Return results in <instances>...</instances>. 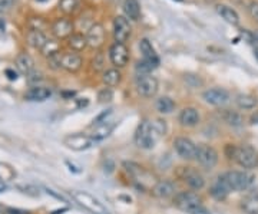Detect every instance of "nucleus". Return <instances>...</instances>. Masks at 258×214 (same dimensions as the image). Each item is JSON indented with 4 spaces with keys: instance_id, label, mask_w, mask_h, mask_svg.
Wrapping results in <instances>:
<instances>
[{
    "instance_id": "09e8293b",
    "label": "nucleus",
    "mask_w": 258,
    "mask_h": 214,
    "mask_svg": "<svg viewBox=\"0 0 258 214\" xmlns=\"http://www.w3.org/2000/svg\"><path fill=\"white\" fill-rule=\"evenodd\" d=\"M254 53H256V56H257V59H258V43H256V49H254Z\"/></svg>"
},
{
    "instance_id": "c756f323",
    "label": "nucleus",
    "mask_w": 258,
    "mask_h": 214,
    "mask_svg": "<svg viewBox=\"0 0 258 214\" xmlns=\"http://www.w3.org/2000/svg\"><path fill=\"white\" fill-rule=\"evenodd\" d=\"M102 81H104V84H105L107 86L119 85V84H121V81H122V73H121L118 69H115V68H112V69H107V71L104 72Z\"/></svg>"
},
{
    "instance_id": "4468645a",
    "label": "nucleus",
    "mask_w": 258,
    "mask_h": 214,
    "mask_svg": "<svg viewBox=\"0 0 258 214\" xmlns=\"http://www.w3.org/2000/svg\"><path fill=\"white\" fill-rule=\"evenodd\" d=\"M64 144L75 151H84L90 148L93 145V140L87 135L82 134H75V135H69L64 138Z\"/></svg>"
},
{
    "instance_id": "f8f14e48",
    "label": "nucleus",
    "mask_w": 258,
    "mask_h": 214,
    "mask_svg": "<svg viewBox=\"0 0 258 214\" xmlns=\"http://www.w3.org/2000/svg\"><path fill=\"white\" fill-rule=\"evenodd\" d=\"M130 24L129 21L125 16H116L113 21V38L115 43H124L127 42L129 36H130Z\"/></svg>"
},
{
    "instance_id": "de8ad7c7",
    "label": "nucleus",
    "mask_w": 258,
    "mask_h": 214,
    "mask_svg": "<svg viewBox=\"0 0 258 214\" xmlns=\"http://www.w3.org/2000/svg\"><path fill=\"white\" fill-rule=\"evenodd\" d=\"M253 35H254V42L258 43V30L256 32V33H253Z\"/></svg>"
},
{
    "instance_id": "49530a36",
    "label": "nucleus",
    "mask_w": 258,
    "mask_h": 214,
    "mask_svg": "<svg viewBox=\"0 0 258 214\" xmlns=\"http://www.w3.org/2000/svg\"><path fill=\"white\" fill-rule=\"evenodd\" d=\"M4 190H6V184H4V181H1V180H0V193H1V191H4Z\"/></svg>"
},
{
    "instance_id": "9d476101",
    "label": "nucleus",
    "mask_w": 258,
    "mask_h": 214,
    "mask_svg": "<svg viewBox=\"0 0 258 214\" xmlns=\"http://www.w3.org/2000/svg\"><path fill=\"white\" fill-rule=\"evenodd\" d=\"M173 148L176 151V154L184 158V160H195V154H196V145L194 144L190 138L185 137H178L173 141Z\"/></svg>"
},
{
    "instance_id": "2eb2a0df",
    "label": "nucleus",
    "mask_w": 258,
    "mask_h": 214,
    "mask_svg": "<svg viewBox=\"0 0 258 214\" xmlns=\"http://www.w3.org/2000/svg\"><path fill=\"white\" fill-rule=\"evenodd\" d=\"M230 193H231V189L228 187V184H227L224 175H222V174L218 175L214 181H213L211 187H210V194L214 197L215 200H218V201H224V200L228 197V194Z\"/></svg>"
},
{
    "instance_id": "0eeeda50",
    "label": "nucleus",
    "mask_w": 258,
    "mask_h": 214,
    "mask_svg": "<svg viewBox=\"0 0 258 214\" xmlns=\"http://www.w3.org/2000/svg\"><path fill=\"white\" fill-rule=\"evenodd\" d=\"M195 160L205 168H214L218 163V152L215 151V148L207 144H201V145H196Z\"/></svg>"
},
{
    "instance_id": "a211bd4d",
    "label": "nucleus",
    "mask_w": 258,
    "mask_h": 214,
    "mask_svg": "<svg viewBox=\"0 0 258 214\" xmlns=\"http://www.w3.org/2000/svg\"><path fill=\"white\" fill-rule=\"evenodd\" d=\"M150 191L156 198H168L175 194V184L171 180H159L155 183Z\"/></svg>"
},
{
    "instance_id": "412c9836",
    "label": "nucleus",
    "mask_w": 258,
    "mask_h": 214,
    "mask_svg": "<svg viewBox=\"0 0 258 214\" xmlns=\"http://www.w3.org/2000/svg\"><path fill=\"white\" fill-rule=\"evenodd\" d=\"M241 209L248 214H258V190L245 194L241 200Z\"/></svg>"
},
{
    "instance_id": "423d86ee",
    "label": "nucleus",
    "mask_w": 258,
    "mask_h": 214,
    "mask_svg": "<svg viewBox=\"0 0 258 214\" xmlns=\"http://www.w3.org/2000/svg\"><path fill=\"white\" fill-rule=\"evenodd\" d=\"M135 85H136V91L141 96L152 98L158 92L159 82L155 76H152L150 73V75H138L135 79Z\"/></svg>"
},
{
    "instance_id": "7c9ffc66",
    "label": "nucleus",
    "mask_w": 258,
    "mask_h": 214,
    "mask_svg": "<svg viewBox=\"0 0 258 214\" xmlns=\"http://www.w3.org/2000/svg\"><path fill=\"white\" fill-rule=\"evenodd\" d=\"M155 107H156V111L159 114L165 115V114H171L172 111L175 109V102H173V99L170 98V96H161L159 99H156Z\"/></svg>"
},
{
    "instance_id": "3c124183",
    "label": "nucleus",
    "mask_w": 258,
    "mask_h": 214,
    "mask_svg": "<svg viewBox=\"0 0 258 214\" xmlns=\"http://www.w3.org/2000/svg\"><path fill=\"white\" fill-rule=\"evenodd\" d=\"M0 213H1V206H0Z\"/></svg>"
},
{
    "instance_id": "ea45409f",
    "label": "nucleus",
    "mask_w": 258,
    "mask_h": 214,
    "mask_svg": "<svg viewBox=\"0 0 258 214\" xmlns=\"http://www.w3.org/2000/svg\"><path fill=\"white\" fill-rule=\"evenodd\" d=\"M112 114V109H107V111H104L101 115H98L95 119H93V125H101V124H104V122H107V118Z\"/></svg>"
},
{
    "instance_id": "473e14b6",
    "label": "nucleus",
    "mask_w": 258,
    "mask_h": 214,
    "mask_svg": "<svg viewBox=\"0 0 258 214\" xmlns=\"http://www.w3.org/2000/svg\"><path fill=\"white\" fill-rule=\"evenodd\" d=\"M159 64H155V62H150L147 59H142V61H138L135 65V71L138 75H150L153 69H156Z\"/></svg>"
},
{
    "instance_id": "f3484780",
    "label": "nucleus",
    "mask_w": 258,
    "mask_h": 214,
    "mask_svg": "<svg viewBox=\"0 0 258 214\" xmlns=\"http://www.w3.org/2000/svg\"><path fill=\"white\" fill-rule=\"evenodd\" d=\"M61 68L67 72H78L82 68V58L78 53H62L61 55Z\"/></svg>"
},
{
    "instance_id": "f704fd0d",
    "label": "nucleus",
    "mask_w": 258,
    "mask_h": 214,
    "mask_svg": "<svg viewBox=\"0 0 258 214\" xmlns=\"http://www.w3.org/2000/svg\"><path fill=\"white\" fill-rule=\"evenodd\" d=\"M78 7V0H61L59 1V9L64 13H73Z\"/></svg>"
},
{
    "instance_id": "b1692460",
    "label": "nucleus",
    "mask_w": 258,
    "mask_h": 214,
    "mask_svg": "<svg viewBox=\"0 0 258 214\" xmlns=\"http://www.w3.org/2000/svg\"><path fill=\"white\" fill-rule=\"evenodd\" d=\"M26 39H27V43H29L33 49H39V50H42V48L46 45V42H47V38H46V35L43 33L42 30H35V29H32V30L27 33Z\"/></svg>"
},
{
    "instance_id": "c9c22d12",
    "label": "nucleus",
    "mask_w": 258,
    "mask_h": 214,
    "mask_svg": "<svg viewBox=\"0 0 258 214\" xmlns=\"http://www.w3.org/2000/svg\"><path fill=\"white\" fill-rule=\"evenodd\" d=\"M15 177V171L7 166V164H3L0 163V180L1 181H9Z\"/></svg>"
},
{
    "instance_id": "a18cd8bd",
    "label": "nucleus",
    "mask_w": 258,
    "mask_h": 214,
    "mask_svg": "<svg viewBox=\"0 0 258 214\" xmlns=\"http://www.w3.org/2000/svg\"><path fill=\"white\" fill-rule=\"evenodd\" d=\"M9 214H27V212H21V210H7Z\"/></svg>"
},
{
    "instance_id": "39448f33",
    "label": "nucleus",
    "mask_w": 258,
    "mask_h": 214,
    "mask_svg": "<svg viewBox=\"0 0 258 214\" xmlns=\"http://www.w3.org/2000/svg\"><path fill=\"white\" fill-rule=\"evenodd\" d=\"M73 198L82 206L85 207L86 210H89L92 214H109L107 210V207L93 195H90L86 191H72Z\"/></svg>"
},
{
    "instance_id": "20e7f679",
    "label": "nucleus",
    "mask_w": 258,
    "mask_h": 214,
    "mask_svg": "<svg viewBox=\"0 0 258 214\" xmlns=\"http://www.w3.org/2000/svg\"><path fill=\"white\" fill-rule=\"evenodd\" d=\"M233 160L244 170H253L258 166L257 151L254 150L251 145H247V144L236 147V152H234Z\"/></svg>"
},
{
    "instance_id": "4c0bfd02",
    "label": "nucleus",
    "mask_w": 258,
    "mask_h": 214,
    "mask_svg": "<svg viewBox=\"0 0 258 214\" xmlns=\"http://www.w3.org/2000/svg\"><path fill=\"white\" fill-rule=\"evenodd\" d=\"M61 52H58V53H55V55H52V56H49L47 58V62L50 64V68L52 69H59L61 68Z\"/></svg>"
},
{
    "instance_id": "8fccbe9b",
    "label": "nucleus",
    "mask_w": 258,
    "mask_h": 214,
    "mask_svg": "<svg viewBox=\"0 0 258 214\" xmlns=\"http://www.w3.org/2000/svg\"><path fill=\"white\" fill-rule=\"evenodd\" d=\"M109 1H119V0H109Z\"/></svg>"
},
{
    "instance_id": "72a5a7b5",
    "label": "nucleus",
    "mask_w": 258,
    "mask_h": 214,
    "mask_svg": "<svg viewBox=\"0 0 258 214\" xmlns=\"http://www.w3.org/2000/svg\"><path fill=\"white\" fill-rule=\"evenodd\" d=\"M59 49H61L59 43L56 42V41H49V39H47L46 45L42 48V53L46 56V58H49V56H52V55L58 53V52H59Z\"/></svg>"
},
{
    "instance_id": "6ab92c4d",
    "label": "nucleus",
    "mask_w": 258,
    "mask_h": 214,
    "mask_svg": "<svg viewBox=\"0 0 258 214\" xmlns=\"http://www.w3.org/2000/svg\"><path fill=\"white\" fill-rule=\"evenodd\" d=\"M73 32V23L69 19H58L52 24V33L58 39L69 38Z\"/></svg>"
},
{
    "instance_id": "f03ea898",
    "label": "nucleus",
    "mask_w": 258,
    "mask_h": 214,
    "mask_svg": "<svg viewBox=\"0 0 258 214\" xmlns=\"http://www.w3.org/2000/svg\"><path fill=\"white\" fill-rule=\"evenodd\" d=\"M173 204L181 212L188 214H208L204 207L202 198L194 191H181L175 195Z\"/></svg>"
},
{
    "instance_id": "5701e85b",
    "label": "nucleus",
    "mask_w": 258,
    "mask_h": 214,
    "mask_svg": "<svg viewBox=\"0 0 258 214\" xmlns=\"http://www.w3.org/2000/svg\"><path fill=\"white\" fill-rule=\"evenodd\" d=\"M221 118H222V121H224L227 125H230V127H233V128H241V127L244 125V118H242V115L236 112V111H227V109H225V111H222Z\"/></svg>"
},
{
    "instance_id": "f257e3e1",
    "label": "nucleus",
    "mask_w": 258,
    "mask_h": 214,
    "mask_svg": "<svg viewBox=\"0 0 258 214\" xmlns=\"http://www.w3.org/2000/svg\"><path fill=\"white\" fill-rule=\"evenodd\" d=\"M167 124L164 119H155V121H142L135 132V143L142 150H152L156 144V141L165 135Z\"/></svg>"
},
{
    "instance_id": "ddd939ff",
    "label": "nucleus",
    "mask_w": 258,
    "mask_h": 214,
    "mask_svg": "<svg viewBox=\"0 0 258 214\" xmlns=\"http://www.w3.org/2000/svg\"><path fill=\"white\" fill-rule=\"evenodd\" d=\"M105 38H107V33H105V29H104L102 24L93 23L87 29V33H86L87 46H90V48H101L104 45V42H105Z\"/></svg>"
},
{
    "instance_id": "a19ab883",
    "label": "nucleus",
    "mask_w": 258,
    "mask_h": 214,
    "mask_svg": "<svg viewBox=\"0 0 258 214\" xmlns=\"http://www.w3.org/2000/svg\"><path fill=\"white\" fill-rule=\"evenodd\" d=\"M27 76H29V82L33 86H38L36 82L42 81V73H38V72H32V73H29Z\"/></svg>"
},
{
    "instance_id": "e433bc0d",
    "label": "nucleus",
    "mask_w": 258,
    "mask_h": 214,
    "mask_svg": "<svg viewBox=\"0 0 258 214\" xmlns=\"http://www.w3.org/2000/svg\"><path fill=\"white\" fill-rule=\"evenodd\" d=\"M104 66H105V56H104V53H96V56L92 61V68L99 72V71L104 69Z\"/></svg>"
},
{
    "instance_id": "37998d69",
    "label": "nucleus",
    "mask_w": 258,
    "mask_h": 214,
    "mask_svg": "<svg viewBox=\"0 0 258 214\" xmlns=\"http://www.w3.org/2000/svg\"><path fill=\"white\" fill-rule=\"evenodd\" d=\"M12 6V0H0V12L7 10Z\"/></svg>"
},
{
    "instance_id": "c03bdc74",
    "label": "nucleus",
    "mask_w": 258,
    "mask_h": 214,
    "mask_svg": "<svg viewBox=\"0 0 258 214\" xmlns=\"http://www.w3.org/2000/svg\"><path fill=\"white\" fill-rule=\"evenodd\" d=\"M6 75H7V78H9L10 81H16V79H18L16 72H13L12 69H7V71H6Z\"/></svg>"
},
{
    "instance_id": "7ed1b4c3",
    "label": "nucleus",
    "mask_w": 258,
    "mask_h": 214,
    "mask_svg": "<svg viewBox=\"0 0 258 214\" xmlns=\"http://www.w3.org/2000/svg\"><path fill=\"white\" fill-rule=\"evenodd\" d=\"M231 191H247L256 181L251 170H234L222 174Z\"/></svg>"
},
{
    "instance_id": "a878e982",
    "label": "nucleus",
    "mask_w": 258,
    "mask_h": 214,
    "mask_svg": "<svg viewBox=\"0 0 258 214\" xmlns=\"http://www.w3.org/2000/svg\"><path fill=\"white\" fill-rule=\"evenodd\" d=\"M139 50H141L144 59L150 61V62H155V64H159V58H158V55H156V50L153 49L152 43H150L148 39H142V41L139 42Z\"/></svg>"
},
{
    "instance_id": "393cba45",
    "label": "nucleus",
    "mask_w": 258,
    "mask_h": 214,
    "mask_svg": "<svg viewBox=\"0 0 258 214\" xmlns=\"http://www.w3.org/2000/svg\"><path fill=\"white\" fill-rule=\"evenodd\" d=\"M124 13L127 19L130 21H139L141 18V6L138 0H125L124 1Z\"/></svg>"
},
{
    "instance_id": "4be33fe9",
    "label": "nucleus",
    "mask_w": 258,
    "mask_h": 214,
    "mask_svg": "<svg viewBox=\"0 0 258 214\" xmlns=\"http://www.w3.org/2000/svg\"><path fill=\"white\" fill-rule=\"evenodd\" d=\"M216 12H218V15L224 21L228 22L230 24H233V26H238L239 24V16H238V13H236L233 7H230L227 4H218L216 6Z\"/></svg>"
},
{
    "instance_id": "9b49d317",
    "label": "nucleus",
    "mask_w": 258,
    "mask_h": 214,
    "mask_svg": "<svg viewBox=\"0 0 258 214\" xmlns=\"http://www.w3.org/2000/svg\"><path fill=\"white\" fill-rule=\"evenodd\" d=\"M109 59L116 68H124L129 61V49L124 43H113L109 49Z\"/></svg>"
},
{
    "instance_id": "c85d7f7f",
    "label": "nucleus",
    "mask_w": 258,
    "mask_h": 214,
    "mask_svg": "<svg viewBox=\"0 0 258 214\" xmlns=\"http://www.w3.org/2000/svg\"><path fill=\"white\" fill-rule=\"evenodd\" d=\"M236 107L241 109H254L258 105V99L250 94H238L236 98Z\"/></svg>"
},
{
    "instance_id": "6e6552de",
    "label": "nucleus",
    "mask_w": 258,
    "mask_h": 214,
    "mask_svg": "<svg viewBox=\"0 0 258 214\" xmlns=\"http://www.w3.org/2000/svg\"><path fill=\"white\" fill-rule=\"evenodd\" d=\"M202 98L207 104L213 107H224L230 102V92L222 88H210L202 94Z\"/></svg>"
},
{
    "instance_id": "1a4fd4ad",
    "label": "nucleus",
    "mask_w": 258,
    "mask_h": 214,
    "mask_svg": "<svg viewBox=\"0 0 258 214\" xmlns=\"http://www.w3.org/2000/svg\"><path fill=\"white\" fill-rule=\"evenodd\" d=\"M181 178L194 191H199V190H202L205 187V178H204V175L199 171H196L195 168H191V167L182 168Z\"/></svg>"
},
{
    "instance_id": "cd10ccee",
    "label": "nucleus",
    "mask_w": 258,
    "mask_h": 214,
    "mask_svg": "<svg viewBox=\"0 0 258 214\" xmlns=\"http://www.w3.org/2000/svg\"><path fill=\"white\" fill-rule=\"evenodd\" d=\"M113 128H115V124H112V122H104V124H101V125L96 127V129L92 132L90 138L93 140V143L102 141V140H105L107 137H109L112 134Z\"/></svg>"
},
{
    "instance_id": "bb28decb",
    "label": "nucleus",
    "mask_w": 258,
    "mask_h": 214,
    "mask_svg": "<svg viewBox=\"0 0 258 214\" xmlns=\"http://www.w3.org/2000/svg\"><path fill=\"white\" fill-rule=\"evenodd\" d=\"M16 66H18V69L21 71L22 73L29 75V73H32L33 69H35V62H33V59H32L30 55H27V53H21V55H18V58H16Z\"/></svg>"
},
{
    "instance_id": "aec40b11",
    "label": "nucleus",
    "mask_w": 258,
    "mask_h": 214,
    "mask_svg": "<svg viewBox=\"0 0 258 214\" xmlns=\"http://www.w3.org/2000/svg\"><path fill=\"white\" fill-rule=\"evenodd\" d=\"M50 96H52V89L42 85L30 88V89L26 92V95H24V98H26L27 101H32V102H43V101L49 99Z\"/></svg>"
},
{
    "instance_id": "58836bf2",
    "label": "nucleus",
    "mask_w": 258,
    "mask_h": 214,
    "mask_svg": "<svg viewBox=\"0 0 258 214\" xmlns=\"http://www.w3.org/2000/svg\"><path fill=\"white\" fill-rule=\"evenodd\" d=\"M112 98H113V94H112V91H110L109 88L102 89V91L99 92V95H98V99H99L101 102H109Z\"/></svg>"
},
{
    "instance_id": "dca6fc26",
    "label": "nucleus",
    "mask_w": 258,
    "mask_h": 214,
    "mask_svg": "<svg viewBox=\"0 0 258 214\" xmlns=\"http://www.w3.org/2000/svg\"><path fill=\"white\" fill-rule=\"evenodd\" d=\"M199 121H201L199 112H198V109H195L193 107L184 108L179 114V122H181L182 127L194 128L199 124Z\"/></svg>"
},
{
    "instance_id": "79ce46f5",
    "label": "nucleus",
    "mask_w": 258,
    "mask_h": 214,
    "mask_svg": "<svg viewBox=\"0 0 258 214\" xmlns=\"http://www.w3.org/2000/svg\"><path fill=\"white\" fill-rule=\"evenodd\" d=\"M248 10H250V15L258 22V1H251Z\"/></svg>"
},
{
    "instance_id": "2f4dec72",
    "label": "nucleus",
    "mask_w": 258,
    "mask_h": 214,
    "mask_svg": "<svg viewBox=\"0 0 258 214\" xmlns=\"http://www.w3.org/2000/svg\"><path fill=\"white\" fill-rule=\"evenodd\" d=\"M69 46L76 50V52H81L84 50L86 46H87V42H86V36L81 35V33H75V35H70L69 36Z\"/></svg>"
}]
</instances>
